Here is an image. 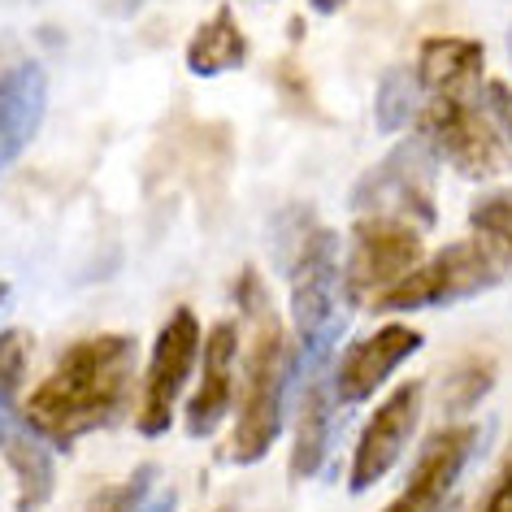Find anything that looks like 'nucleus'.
<instances>
[{
  "mask_svg": "<svg viewBox=\"0 0 512 512\" xmlns=\"http://www.w3.org/2000/svg\"><path fill=\"white\" fill-rule=\"evenodd\" d=\"M421 230L391 217H356L352 243L343 256V296L352 304L382 300L387 291L421 265Z\"/></svg>",
  "mask_w": 512,
  "mask_h": 512,
  "instance_id": "6",
  "label": "nucleus"
},
{
  "mask_svg": "<svg viewBox=\"0 0 512 512\" xmlns=\"http://www.w3.org/2000/svg\"><path fill=\"white\" fill-rule=\"evenodd\" d=\"M352 209L361 217H391L426 230L439 222L434 209V148L426 139H408L395 144L374 170L356 178Z\"/></svg>",
  "mask_w": 512,
  "mask_h": 512,
  "instance_id": "4",
  "label": "nucleus"
},
{
  "mask_svg": "<svg viewBox=\"0 0 512 512\" xmlns=\"http://www.w3.org/2000/svg\"><path fill=\"white\" fill-rule=\"evenodd\" d=\"M469 222L482 243L512 256V191H486V196H478L469 209Z\"/></svg>",
  "mask_w": 512,
  "mask_h": 512,
  "instance_id": "19",
  "label": "nucleus"
},
{
  "mask_svg": "<svg viewBox=\"0 0 512 512\" xmlns=\"http://www.w3.org/2000/svg\"><path fill=\"white\" fill-rule=\"evenodd\" d=\"M283 270L291 278V322H296L300 352L291 356V374L313 369L330 352L339 335L335 322V300L343 291V261H339V235L326 226H313L296 248L287 252Z\"/></svg>",
  "mask_w": 512,
  "mask_h": 512,
  "instance_id": "3",
  "label": "nucleus"
},
{
  "mask_svg": "<svg viewBox=\"0 0 512 512\" xmlns=\"http://www.w3.org/2000/svg\"><path fill=\"white\" fill-rule=\"evenodd\" d=\"M330 439V400H326V378H313L296 413V443H291V478H313L326 460Z\"/></svg>",
  "mask_w": 512,
  "mask_h": 512,
  "instance_id": "17",
  "label": "nucleus"
},
{
  "mask_svg": "<svg viewBox=\"0 0 512 512\" xmlns=\"http://www.w3.org/2000/svg\"><path fill=\"white\" fill-rule=\"evenodd\" d=\"M174 508H178V495L174 491H161L157 499L148 495V504H144V512H174Z\"/></svg>",
  "mask_w": 512,
  "mask_h": 512,
  "instance_id": "26",
  "label": "nucleus"
},
{
  "mask_svg": "<svg viewBox=\"0 0 512 512\" xmlns=\"http://www.w3.org/2000/svg\"><path fill=\"white\" fill-rule=\"evenodd\" d=\"M417 74L395 66L382 74L378 83V100H374V113H378V131H400V126H408L417 118Z\"/></svg>",
  "mask_w": 512,
  "mask_h": 512,
  "instance_id": "18",
  "label": "nucleus"
},
{
  "mask_svg": "<svg viewBox=\"0 0 512 512\" xmlns=\"http://www.w3.org/2000/svg\"><path fill=\"white\" fill-rule=\"evenodd\" d=\"M200 322L191 309H174L170 322L157 330L152 339V365L144 378V395H139V417L135 426L144 439H161L174 421L178 408V391H183L187 374L200 361Z\"/></svg>",
  "mask_w": 512,
  "mask_h": 512,
  "instance_id": "8",
  "label": "nucleus"
},
{
  "mask_svg": "<svg viewBox=\"0 0 512 512\" xmlns=\"http://www.w3.org/2000/svg\"><path fill=\"white\" fill-rule=\"evenodd\" d=\"M504 278L499 252L482 239L469 243H447L430 256L426 265H417L408 278H400L387 296L378 300L382 313H417V309H439V304L473 300L486 287H495Z\"/></svg>",
  "mask_w": 512,
  "mask_h": 512,
  "instance_id": "5",
  "label": "nucleus"
},
{
  "mask_svg": "<svg viewBox=\"0 0 512 512\" xmlns=\"http://www.w3.org/2000/svg\"><path fill=\"white\" fill-rule=\"evenodd\" d=\"M0 452H5L9 469L18 478V512H40L57 491V465L48 456L44 439L35 430L9 426L5 439H0Z\"/></svg>",
  "mask_w": 512,
  "mask_h": 512,
  "instance_id": "15",
  "label": "nucleus"
},
{
  "mask_svg": "<svg viewBox=\"0 0 512 512\" xmlns=\"http://www.w3.org/2000/svg\"><path fill=\"white\" fill-rule=\"evenodd\" d=\"M139 348L131 335H92L61 352L57 369L27 395V426L70 452L83 434L113 426L135 382Z\"/></svg>",
  "mask_w": 512,
  "mask_h": 512,
  "instance_id": "1",
  "label": "nucleus"
},
{
  "mask_svg": "<svg viewBox=\"0 0 512 512\" xmlns=\"http://www.w3.org/2000/svg\"><path fill=\"white\" fill-rule=\"evenodd\" d=\"M478 512H512V447L499 460V478L491 482V491L478 504Z\"/></svg>",
  "mask_w": 512,
  "mask_h": 512,
  "instance_id": "24",
  "label": "nucleus"
},
{
  "mask_svg": "<svg viewBox=\"0 0 512 512\" xmlns=\"http://www.w3.org/2000/svg\"><path fill=\"white\" fill-rule=\"evenodd\" d=\"M421 343L426 339H421V330H413V326H400V322L378 326L374 335H365L361 343H352V348L339 356L335 395L343 404H365L408 356L421 352Z\"/></svg>",
  "mask_w": 512,
  "mask_h": 512,
  "instance_id": "11",
  "label": "nucleus"
},
{
  "mask_svg": "<svg viewBox=\"0 0 512 512\" xmlns=\"http://www.w3.org/2000/svg\"><path fill=\"white\" fill-rule=\"evenodd\" d=\"M152 486H157V469L139 465L122 486H105V491L92 499V508H87V512H144Z\"/></svg>",
  "mask_w": 512,
  "mask_h": 512,
  "instance_id": "22",
  "label": "nucleus"
},
{
  "mask_svg": "<svg viewBox=\"0 0 512 512\" xmlns=\"http://www.w3.org/2000/svg\"><path fill=\"white\" fill-rule=\"evenodd\" d=\"M482 105H486V118L499 135L512 144V83H482Z\"/></svg>",
  "mask_w": 512,
  "mask_h": 512,
  "instance_id": "23",
  "label": "nucleus"
},
{
  "mask_svg": "<svg viewBox=\"0 0 512 512\" xmlns=\"http://www.w3.org/2000/svg\"><path fill=\"white\" fill-rule=\"evenodd\" d=\"M235 296L243 313L252 317V352H248V378H243V400L235 439H230V460L235 465H256L270 456V447L283 434V408H287V382H291V348L287 330L278 322L265 283L256 270H243Z\"/></svg>",
  "mask_w": 512,
  "mask_h": 512,
  "instance_id": "2",
  "label": "nucleus"
},
{
  "mask_svg": "<svg viewBox=\"0 0 512 512\" xmlns=\"http://www.w3.org/2000/svg\"><path fill=\"white\" fill-rule=\"evenodd\" d=\"M22 374H27V339L18 330H5L0 335V439L14 426V395Z\"/></svg>",
  "mask_w": 512,
  "mask_h": 512,
  "instance_id": "20",
  "label": "nucleus"
},
{
  "mask_svg": "<svg viewBox=\"0 0 512 512\" xmlns=\"http://www.w3.org/2000/svg\"><path fill=\"white\" fill-rule=\"evenodd\" d=\"M491 387H495V365L491 361H465L452 378H447L443 404L452 408V413H469L473 404H482V395H491Z\"/></svg>",
  "mask_w": 512,
  "mask_h": 512,
  "instance_id": "21",
  "label": "nucleus"
},
{
  "mask_svg": "<svg viewBox=\"0 0 512 512\" xmlns=\"http://www.w3.org/2000/svg\"><path fill=\"white\" fill-rule=\"evenodd\" d=\"M309 5L317 9V14H339V9L348 5V0H309Z\"/></svg>",
  "mask_w": 512,
  "mask_h": 512,
  "instance_id": "27",
  "label": "nucleus"
},
{
  "mask_svg": "<svg viewBox=\"0 0 512 512\" xmlns=\"http://www.w3.org/2000/svg\"><path fill=\"white\" fill-rule=\"evenodd\" d=\"M243 61H248V40H243L230 9H217L187 44V70L196 79H217V74L243 70Z\"/></svg>",
  "mask_w": 512,
  "mask_h": 512,
  "instance_id": "16",
  "label": "nucleus"
},
{
  "mask_svg": "<svg viewBox=\"0 0 512 512\" xmlns=\"http://www.w3.org/2000/svg\"><path fill=\"white\" fill-rule=\"evenodd\" d=\"M235 356H239V326L217 322L209 339L200 343V391L187 400V434L209 439L222 426L230 395H235Z\"/></svg>",
  "mask_w": 512,
  "mask_h": 512,
  "instance_id": "12",
  "label": "nucleus"
},
{
  "mask_svg": "<svg viewBox=\"0 0 512 512\" xmlns=\"http://www.w3.org/2000/svg\"><path fill=\"white\" fill-rule=\"evenodd\" d=\"M421 382H400L387 400L374 408L369 426L361 430V443H356V456H352V473H348V491H369L378 486L387 473L395 469V460L404 456L408 439L417 430V417H421Z\"/></svg>",
  "mask_w": 512,
  "mask_h": 512,
  "instance_id": "9",
  "label": "nucleus"
},
{
  "mask_svg": "<svg viewBox=\"0 0 512 512\" xmlns=\"http://www.w3.org/2000/svg\"><path fill=\"white\" fill-rule=\"evenodd\" d=\"M96 9L105 18H135L144 9V0H96Z\"/></svg>",
  "mask_w": 512,
  "mask_h": 512,
  "instance_id": "25",
  "label": "nucleus"
},
{
  "mask_svg": "<svg viewBox=\"0 0 512 512\" xmlns=\"http://www.w3.org/2000/svg\"><path fill=\"white\" fill-rule=\"evenodd\" d=\"M5 300H9V287H5V283H0V304H5Z\"/></svg>",
  "mask_w": 512,
  "mask_h": 512,
  "instance_id": "28",
  "label": "nucleus"
},
{
  "mask_svg": "<svg viewBox=\"0 0 512 512\" xmlns=\"http://www.w3.org/2000/svg\"><path fill=\"white\" fill-rule=\"evenodd\" d=\"M473 447H478V430L473 426H447L439 434H430L413 473H408L400 499L382 512H439V504L452 495L456 478L465 473Z\"/></svg>",
  "mask_w": 512,
  "mask_h": 512,
  "instance_id": "10",
  "label": "nucleus"
},
{
  "mask_svg": "<svg viewBox=\"0 0 512 512\" xmlns=\"http://www.w3.org/2000/svg\"><path fill=\"white\" fill-rule=\"evenodd\" d=\"M508 53H512V35H508Z\"/></svg>",
  "mask_w": 512,
  "mask_h": 512,
  "instance_id": "29",
  "label": "nucleus"
},
{
  "mask_svg": "<svg viewBox=\"0 0 512 512\" xmlns=\"http://www.w3.org/2000/svg\"><path fill=\"white\" fill-rule=\"evenodd\" d=\"M486 66V48L478 40H460V35H434L421 44L417 53V83L430 96H460L469 100V92L482 83Z\"/></svg>",
  "mask_w": 512,
  "mask_h": 512,
  "instance_id": "14",
  "label": "nucleus"
},
{
  "mask_svg": "<svg viewBox=\"0 0 512 512\" xmlns=\"http://www.w3.org/2000/svg\"><path fill=\"white\" fill-rule=\"evenodd\" d=\"M44 105L48 79L35 61H22V66H9L0 74V174L27 152L44 122Z\"/></svg>",
  "mask_w": 512,
  "mask_h": 512,
  "instance_id": "13",
  "label": "nucleus"
},
{
  "mask_svg": "<svg viewBox=\"0 0 512 512\" xmlns=\"http://www.w3.org/2000/svg\"><path fill=\"white\" fill-rule=\"evenodd\" d=\"M421 135L439 157L465 178H495L512 170L508 139L495 131L491 118L478 113L460 96H430L426 109H417Z\"/></svg>",
  "mask_w": 512,
  "mask_h": 512,
  "instance_id": "7",
  "label": "nucleus"
}]
</instances>
